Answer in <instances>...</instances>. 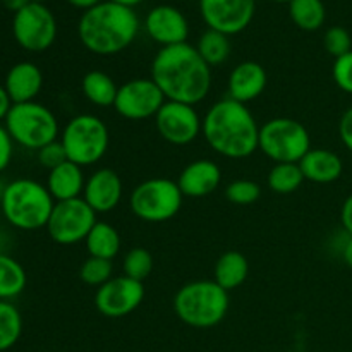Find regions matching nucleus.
Instances as JSON below:
<instances>
[{
    "label": "nucleus",
    "instance_id": "f257e3e1",
    "mask_svg": "<svg viewBox=\"0 0 352 352\" xmlns=\"http://www.w3.org/2000/svg\"><path fill=\"white\" fill-rule=\"evenodd\" d=\"M151 79L170 102L198 105L212 89V67L189 43L162 47L151 62Z\"/></svg>",
    "mask_w": 352,
    "mask_h": 352
},
{
    "label": "nucleus",
    "instance_id": "f03ea898",
    "mask_svg": "<svg viewBox=\"0 0 352 352\" xmlns=\"http://www.w3.org/2000/svg\"><path fill=\"white\" fill-rule=\"evenodd\" d=\"M201 134L217 155L229 160L250 158L260 144V126L253 112L229 96L206 110Z\"/></svg>",
    "mask_w": 352,
    "mask_h": 352
},
{
    "label": "nucleus",
    "instance_id": "7ed1b4c3",
    "mask_svg": "<svg viewBox=\"0 0 352 352\" xmlns=\"http://www.w3.org/2000/svg\"><path fill=\"white\" fill-rule=\"evenodd\" d=\"M140 28V17L133 7L103 0L82 12L78 23V36L88 52L100 57H110L131 47Z\"/></svg>",
    "mask_w": 352,
    "mask_h": 352
},
{
    "label": "nucleus",
    "instance_id": "20e7f679",
    "mask_svg": "<svg viewBox=\"0 0 352 352\" xmlns=\"http://www.w3.org/2000/svg\"><path fill=\"white\" fill-rule=\"evenodd\" d=\"M55 199L47 186L34 179L21 177L7 182L0 195L3 220L17 230L45 229L54 212Z\"/></svg>",
    "mask_w": 352,
    "mask_h": 352
},
{
    "label": "nucleus",
    "instance_id": "39448f33",
    "mask_svg": "<svg viewBox=\"0 0 352 352\" xmlns=\"http://www.w3.org/2000/svg\"><path fill=\"white\" fill-rule=\"evenodd\" d=\"M229 308V292L215 280L188 282L174 296V313L191 329H213L226 320Z\"/></svg>",
    "mask_w": 352,
    "mask_h": 352
},
{
    "label": "nucleus",
    "instance_id": "423d86ee",
    "mask_svg": "<svg viewBox=\"0 0 352 352\" xmlns=\"http://www.w3.org/2000/svg\"><path fill=\"white\" fill-rule=\"evenodd\" d=\"M58 140L69 162L82 168L91 167L109 151V126L95 113H79L62 127Z\"/></svg>",
    "mask_w": 352,
    "mask_h": 352
},
{
    "label": "nucleus",
    "instance_id": "0eeeda50",
    "mask_svg": "<svg viewBox=\"0 0 352 352\" xmlns=\"http://www.w3.org/2000/svg\"><path fill=\"white\" fill-rule=\"evenodd\" d=\"M3 126L14 144L36 151L45 144L57 141L62 131L57 116L47 105L38 102L14 103Z\"/></svg>",
    "mask_w": 352,
    "mask_h": 352
},
{
    "label": "nucleus",
    "instance_id": "6e6552de",
    "mask_svg": "<svg viewBox=\"0 0 352 352\" xmlns=\"http://www.w3.org/2000/svg\"><path fill=\"white\" fill-rule=\"evenodd\" d=\"M184 195L177 181L151 177L140 182L129 195V208L136 219L148 223H164L182 208Z\"/></svg>",
    "mask_w": 352,
    "mask_h": 352
},
{
    "label": "nucleus",
    "instance_id": "1a4fd4ad",
    "mask_svg": "<svg viewBox=\"0 0 352 352\" xmlns=\"http://www.w3.org/2000/svg\"><path fill=\"white\" fill-rule=\"evenodd\" d=\"M258 150L275 164H299L311 150V136L299 120L275 117L260 127Z\"/></svg>",
    "mask_w": 352,
    "mask_h": 352
},
{
    "label": "nucleus",
    "instance_id": "9d476101",
    "mask_svg": "<svg viewBox=\"0 0 352 352\" xmlns=\"http://www.w3.org/2000/svg\"><path fill=\"white\" fill-rule=\"evenodd\" d=\"M12 34L21 48L40 54L54 45L57 38V19L45 3L30 2L14 14Z\"/></svg>",
    "mask_w": 352,
    "mask_h": 352
},
{
    "label": "nucleus",
    "instance_id": "9b49d317",
    "mask_svg": "<svg viewBox=\"0 0 352 352\" xmlns=\"http://www.w3.org/2000/svg\"><path fill=\"white\" fill-rule=\"evenodd\" d=\"M96 213L82 198L55 203L54 212L47 223V232L58 246H74L88 237L95 227Z\"/></svg>",
    "mask_w": 352,
    "mask_h": 352
},
{
    "label": "nucleus",
    "instance_id": "f8f14e48",
    "mask_svg": "<svg viewBox=\"0 0 352 352\" xmlns=\"http://www.w3.org/2000/svg\"><path fill=\"white\" fill-rule=\"evenodd\" d=\"M167 102L151 78H134L119 86L113 110L126 120H146L158 113Z\"/></svg>",
    "mask_w": 352,
    "mask_h": 352
},
{
    "label": "nucleus",
    "instance_id": "ddd939ff",
    "mask_svg": "<svg viewBox=\"0 0 352 352\" xmlns=\"http://www.w3.org/2000/svg\"><path fill=\"white\" fill-rule=\"evenodd\" d=\"M155 129L168 144L188 146L201 136L203 119L195 105L167 100L155 116Z\"/></svg>",
    "mask_w": 352,
    "mask_h": 352
},
{
    "label": "nucleus",
    "instance_id": "4468645a",
    "mask_svg": "<svg viewBox=\"0 0 352 352\" xmlns=\"http://www.w3.org/2000/svg\"><path fill=\"white\" fill-rule=\"evenodd\" d=\"M144 284L140 280L119 275L96 289L95 308L105 318H124L136 311L144 301Z\"/></svg>",
    "mask_w": 352,
    "mask_h": 352
},
{
    "label": "nucleus",
    "instance_id": "2eb2a0df",
    "mask_svg": "<svg viewBox=\"0 0 352 352\" xmlns=\"http://www.w3.org/2000/svg\"><path fill=\"white\" fill-rule=\"evenodd\" d=\"M256 0H199V12L210 30L232 36L251 24Z\"/></svg>",
    "mask_w": 352,
    "mask_h": 352
},
{
    "label": "nucleus",
    "instance_id": "dca6fc26",
    "mask_svg": "<svg viewBox=\"0 0 352 352\" xmlns=\"http://www.w3.org/2000/svg\"><path fill=\"white\" fill-rule=\"evenodd\" d=\"M144 30L155 43L162 47L188 43V17L174 6L162 3L155 6L144 17Z\"/></svg>",
    "mask_w": 352,
    "mask_h": 352
},
{
    "label": "nucleus",
    "instance_id": "f3484780",
    "mask_svg": "<svg viewBox=\"0 0 352 352\" xmlns=\"http://www.w3.org/2000/svg\"><path fill=\"white\" fill-rule=\"evenodd\" d=\"M122 177L113 168H96L89 177H86L82 199L91 206L96 215L113 212L122 201Z\"/></svg>",
    "mask_w": 352,
    "mask_h": 352
},
{
    "label": "nucleus",
    "instance_id": "a211bd4d",
    "mask_svg": "<svg viewBox=\"0 0 352 352\" xmlns=\"http://www.w3.org/2000/svg\"><path fill=\"white\" fill-rule=\"evenodd\" d=\"M222 182V168L210 158L189 162L181 170L177 184L184 198H205L215 192Z\"/></svg>",
    "mask_w": 352,
    "mask_h": 352
},
{
    "label": "nucleus",
    "instance_id": "6ab92c4d",
    "mask_svg": "<svg viewBox=\"0 0 352 352\" xmlns=\"http://www.w3.org/2000/svg\"><path fill=\"white\" fill-rule=\"evenodd\" d=\"M267 82L268 74L260 62H239L227 79V96L248 105L263 95Z\"/></svg>",
    "mask_w": 352,
    "mask_h": 352
},
{
    "label": "nucleus",
    "instance_id": "aec40b11",
    "mask_svg": "<svg viewBox=\"0 0 352 352\" xmlns=\"http://www.w3.org/2000/svg\"><path fill=\"white\" fill-rule=\"evenodd\" d=\"M3 88L12 103L36 102V96L43 88V72L34 62H17L7 71Z\"/></svg>",
    "mask_w": 352,
    "mask_h": 352
},
{
    "label": "nucleus",
    "instance_id": "412c9836",
    "mask_svg": "<svg viewBox=\"0 0 352 352\" xmlns=\"http://www.w3.org/2000/svg\"><path fill=\"white\" fill-rule=\"evenodd\" d=\"M306 181L315 184H332L342 177L344 162L336 151L327 148H311L299 162Z\"/></svg>",
    "mask_w": 352,
    "mask_h": 352
},
{
    "label": "nucleus",
    "instance_id": "4be33fe9",
    "mask_svg": "<svg viewBox=\"0 0 352 352\" xmlns=\"http://www.w3.org/2000/svg\"><path fill=\"white\" fill-rule=\"evenodd\" d=\"M86 175L82 167L72 164V162H64L58 167L48 170L47 175V186L48 192L55 203L58 201H69V199L82 198V191H85Z\"/></svg>",
    "mask_w": 352,
    "mask_h": 352
},
{
    "label": "nucleus",
    "instance_id": "5701e85b",
    "mask_svg": "<svg viewBox=\"0 0 352 352\" xmlns=\"http://www.w3.org/2000/svg\"><path fill=\"white\" fill-rule=\"evenodd\" d=\"M250 275V263L241 251H226L220 254L213 270V280L227 292L241 287Z\"/></svg>",
    "mask_w": 352,
    "mask_h": 352
},
{
    "label": "nucleus",
    "instance_id": "b1692460",
    "mask_svg": "<svg viewBox=\"0 0 352 352\" xmlns=\"http://www.w3.org/2000/svg\"><path fill=\"white\" fill-rule=\"evenodd\" d=\"M81 91L91 105L105 109V107H113L119 86L110 74L93 69L82 76Z\"/></svg>",
    "mask_w": 352,
    "mask_h": 352
},
{
    "label": "nucleus",
    "instance_id": "393cba45",
    "mask_svg": "<svg viewBox=\"0 0 352 352\" xmlns=\"http://www.w3.org/2000/svg\"><path fill=\"white\" fill-rule=\"evenodd\" d=\"M85 244L89 256L112 261L120 253L122 239H120L119 230L112 223L96 222L85 239Z\"/></svg>",
    "mask_w": 352,
    "mask_h": 352
},
{
    "label": "nucleus",
    "instance_id": "a878e982",
    "mask_svg": "<svg viewBox=\"0 0 352 352\" xmlns=\"http://www.w3.org/2000/svg\"><path fill=\"white\" fill-rule=\"evenodd\" d=\"M28 275L23 265L12 256L0 253V301H12L26 289Z\"/></svg>",
    "mask_w": 352,
    "mask_h": 352
},
{
    "label": "nucleus",
    "instance_id": "bb28decb",
    "mask_svg": "<svg viewBox=\"0 0 352 352\" xmlns=\"http://www.w3.org/2000/svg\"><path fill=\"white\" fill-rule=\"evenodd\" d=\"M196 50L210 67H219L229 60L230 54H232V43H230V36L208 28L198 38Z\"/></svg>",
    "mask_w": 352,
    "mask_h": 352
},
{
    "label": "nucleus",
    "instance_id": "cd10ccee",
    "mask_svg": "<svg viewBox=\"0 0 352 352\" xmlns=\"http://www.w3.org/2000/svg\"><path fill=\"white\" fill-rule=\"evenodd\" d=\"M289 16L301 30L316 31L325 23L327 10L322 0H291Z\"/></svg>",
    "mask_w": 352,
    "mask_h": 352
},
{
    "label": "nucleus",
    "instance_id": "c85d7f7f",
    "mask_svg": "<svg viewBox=\"0 0 352 352\" xmlns=\"http://www.w3.org/2000/svg\"><path fill=\"white\" fill-rule=\"evenodd\" d=\"M305 181L299 164H275L267 175L268 189L277 195H292Z\"/></svg>",
    "mask_w": 352,
    "mask_h": 352
},
{
    "label": "nucleus",
    "instance_id": "c756f323",
    "mask_svg": "<svg viewBox=\"0 0 352 352\" xmlns=\"http://www.w3.org/2000/svg\"><path fill=\"white\" fill-rule=\"evenodd\" d=\"M23 333V316L10 301H0V352L12 349Z\"/></svg>",
    "mask_w": 352,
    "mask_h": 352
},
{
    "label": "nucleus",
    "instance_id": "7c9ffc66",
    "mask_svg": "<svg viewBox=\"0 0 352 352\" xmlns=\"http://www.w3.org/2000/svg\"><path fill=\"white\" fill-rule=\"evenodd\" d=\"M122 270L124 275H127V277L143 282L153 272V254L146 248H133V250L124 254Z\"/></svg>",
    "mask_w": 352,
    "mask_h": 352
},
{
    "label": "nucleus",
    "instance_id": "2f4dec72",
    "mask_svg": "<svg viewBox=\"0 0 352 352\" xmlns=\"http://www.w3.org/2000/svg\"><path fill=\"white\" fill-rule=\"evenodd\" d=\"M113 277V263L103 258L88 256L79 267V278L89 287H102Z\"/></svg>",
    "mask_w": 352,
    "mask_h": 352
},
{
    "label": "nucleus",
    "instance_id": "473e14b6",
    "mask_svg": "<svg viewBox=\"0 0 352 352\" xmlns=\"http://www.w3.org/2000/svg\"><path fill=\"white\" fill-rule=\"evenodd\" d=\"M226 198L227 201L234 203V205L246 206L253 205L260 199L261 188L258 182L251 181V179H236L226 188Z\"/></svg>",
    "mask_w": 352,
    "mask_h": 352
},
{
    "label": "nucleus",
    "instance_id": "72a5a7b5",
    "mask_svg": "<svg viewBox=\"0 0 352 352\" xmlns=\"http://www.w3.org/2000/svg\"><path fill=\"white\" fill-rule=\"evenodd\" d=\"M323 47L333 58H339L342 55L349 54L352 50V38L349 31L342 26L329 28L325 36H323Z\"/></svg>",
    "mask_w": 352,
    "mask_h": 352
},
{
    "label": "nucleus",
    "instance_id": "f704fd0d",
    "mask_svg": "<svg viewBox=\"0 0 352 352\" xmlns=\"http://www.w3.org/2000/svg\"><path fill=\"white\" fill-rule=\"evenodd\" d=\"M332 78L344 93L352 95V50L349 54L336 58L332 67Z\"/></svg>",
    "mask_w": 352,
    "mask_h": 352
},
{
    "label": "nucleus",
    "instance_id": "c9c22d12",
    "mask_svg": "<svg viewBox=\"0 0 352 352\" xmlns=\"http://www.w3.org/2000/svg\"><path fill=\"white\" fill-rule=\"evenodd\" d=\"M38 162H40L41 167H45L47 170H52V168L58 167L64 162H67V155H65L64 146H62L60 140L52 141V143L45 144L43 148L36 151Z\"/></svg>",
    "mask_w": 352,
    "mask_h": 352
},
{
    "label": "nucleus",
    "instance_id": "e433bc0d",
    "mask_svg": "<svg viewBox=\"0 0 352 352\" xmlns=\"http://www.w3.org/2000/svg\"><path fill=\"white\" fill-rule=\"evenodd\" d=\"M14 157V141L7 133L6 126L0 124V174L10 165Z\"/></svg>",
    "mask_w": 352,
    "mask_h": 352
},
{
    "label": "nucleus",
    "instance_id": "4c0bfd02",
    "mask_svg": "<svg viewBox=\"0 0 352 352\" xmlns=\"http://www.w3.org/2000/svg\"><path fill=\"white\" fill-rule=\"evenodd\" d=\"M339 136L344 146L352 153V107H349V109L342 113V117H340Z\"/></svg>",
    "mask_w": 352,
    "mask_h": 352
},
{
    "label": "nucleus",
    "instance_id": "58836bf2",
    "mask_svg": "<svg viewBox=\"0 0 352 352\" xmlns=\"http://www.w3.org/2000/svg\"><path fill=\"white\" fill-rule=\"evenodd\" d=\"M340 222H342L344 232H347V236H352V192L346 198V201L342 203V208H340Z\"/></svg>",
    "mask_w": 352,
    "mask_h": 352
},
{
    "label": "nucleus",
    "instance_id": "ea45409f",
    "mask_svg": "<svg viewBox=\"0 0 352 352\" xmlns=\"http://www.w3.org/2000/svg\"><path fill=\"white\" fill-rule=\"evenodd\" d=\"M12 100H10V96L7 95L6 88H3V85H0V122H3L7 117V113H9V110L12 109Z\"/></svg>",
    "mask_w": 352,
    "mask_h": 352
},
{
    "label": "nucleus",
    "instance_id": "a19ab883",
    "mask_svg": "<svg viewBox=\"0 0 352 352\" xmlns=\"http://www.w3.org/2000/svg\"><path fill=\"white\" fill-rule=\"evenodd\" d=\"M340 253H342V260L347 267L352 268V236H347L346 243L340 248Z\"/></svg>",
    "mask_w": 352,
    "mask_h": 352
},
{
    "label": "nucleus",
    "instance_id": "79ce46f5",
    "mask_svg": "<svg viewBox=\"0 0 352 352\" xmlns=\"http://www.w3.org/2000/svg\"><path fill=\"white\" fill-rule=\"evenodd\" d=\"M69 3H71L72 7H76V9H81V10H89L93 9L95 6H98V3H102L103 0H67Z\"/></svg>",
    "mask_w": 352,
    "mask_h": 352
},
{
    "label": "nucleus",
    "instance_id": "37998d69",
    "mask_svg": "<svg viewBox=\"0 0 352 352\" xmlns=\"http://www.w3.org/2000/svg\"><path fill=\"white\" fill-rule=\"evenodd\" d=\"M30 2L31 0H2L3 6H6L9 10H12L14 14L19 12V10L23 9V7H26Z\"/></svg>",
    "mask_w": 352,
    "mask_h": 352
},
{
    "label": "nucleus",
    "instance_id": "c03bdc74",
    "mask_svg": "<svg viewBox=\"0 0 352 352\" xmlns=\"http://www.w3.org/2000/svg\"><path fill=\"white\" fill-rule=\"evenodd\" d=\"M112 2L120 3V6H126V7H133V9H134V6L141 3L143 0H112Z\"/></svg>",
    "mask_w": 352,
    "mask_h": 352
},
{
    "label": "nucleus",
    "instance_id": "a18cd8bd",
    "mask_svg": "<svg viewBox=\"0 0 352 352\" xmlns=\"http://www.w3.org/2000/svg\"><path fill=\"white\" fill-rule=\"evenodd\" d=\"M2 220H3V215H2V208H0V226H2Z\"/></svg>",
    "mask_w": 352,
    "mask_h": 352
},
{
    "label": "nucleus",
    "instance_id": "49530a36",
    "mask_svg": "<svg viewBox=\"0 0 352 352\" xmlns=\"http://www.w3.org/2000/svg\"><path fill=\"white\" fill-rule=\"evenodd\" d=\"M272 2H291V0H272Z\"/></svg>",
    "mask_w": 352,
    "mask_h": 352
},
{
    "label": "nucleus",
    "instance_id": "de8ad7c7",
    "mask_svg": "<svg viewBox=\"0 0 352 352\" xmlns=\"http://www.w3.org/2000/svg\"><path fill=\"white\" fill-rule=\"evenodd\" d=\"M31 2H40V3H43L45 0H31Z\"/></svg>",
    "mask_w": 352,
    "mask_h": 352
}]
</instances>
